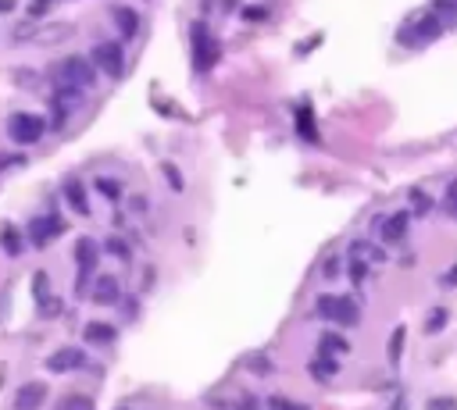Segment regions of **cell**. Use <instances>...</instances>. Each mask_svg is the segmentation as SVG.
<instances>
[{
	"instance_id": "cell-1",
	"label": "cell",
	"mask_w": 457,
	"mask_h": 410,
	"mask_svg": "<svg viewBox=\"0 0 457 410\" xmlns=\"http://www.w3.org/2000/svg\"><path fill=\"white\" fill-rule=\"evenodd\" d=\"M315 311H318V318H329V321H336L343 328H354L361 321V307L351 297H329L325 292V297H318Z\"/></svg>"
},
{
	"instance_id": "cell-2",
	"label": "cell",
	"mask_w": 457,
	"mask_h": 410,
	"mask_svg": "<svg viewBox=\"0 0 457 410\" xmlns=\"http://www.w3.org/2000/svg\"><path fill=\"white\" fill-rule=\"evenodd\" d=\"M8 132H11L15 143L29 147V143L43 139V132H47V118H39V114H29V111H15L11 118H8Z\"/></svg>"
},
{
	"instance_id": "cell-3",
	"label": "cell",
	"mask_w": 457,
	"mask_h": 410,
	"mask_svg": "<svg viewBox=\"0 0 457 410\" xmlns=\"http://www.w3.org/2000/svg\"><path fill=\"white\" fill-rule=\"evenodd\" d=\"M93 68H100L107 79H122V72H126V50H122V43H97L93 46Z\"/></svg>"
},
{
	"instance_id": "cell-4",
	"label": "cell",
	"mask_w": 457,
	"mask_h": 410,
	"mask_svg": "<svg viewBox=\"0 0 457 410\" xmlns=\"http://www.w3.org/2000/svg\"><path fill=\"white\" fill-rule=\"evenodd\" d=\"M57 82H65V86H75V89H83V86H93V79H97V68L86 61V57H65L61 65H57Z\"/></svg>"
},
{
	"instance_id": "cell-5",
	"label": "cell",
	"mask_w": 457,
	"mask_h": 410,
	"mask_svg": "<svg viewBox=\"0 0 457 410\" xmlns=\"http://www.w3.org/2000/svg\"><path fill=\"white\" fill-rule=\"evenodd\" d=\"M218 54H221V46H218V39L207 32V25H193V61H197V68L200 72H207L214 61H218Z\"/></svg>"
},
{
	"instance_id": "cell-6",
	"label": "cell",
	"mask_w": 457,
	"mask_h": 410,
	"mask_svg": "<svg viewBox=\"0 0 457 410\" xmlns=\"http://www.w3.org/2000/svg\"><path fill=\"white\" fill-rule=\"evenodd\" d=\"M65 232V221L61 218H54V214H47V218H36L32 225H29V240H32V247L36 250H43L50 240H57Z\"/></svg>"
},
{
	"instance_id": "cell-7",
	"label": "cell",
	"mask_w": 457,
	"mask_h": 410,
	"mask_svg": "<svg viewBox=\"0 0 457 410\" xmlns=\"http://www.w3.org/2000/svg\"><path fill=\"white\" fill-rule=\"evenodd\" d=\"M86 364V354L79 346H61V349H54L50 354V361H47V368L54 371V375H65V371H79Z\"/></svg>"
},
{
	"instance_id": "cell-8",
	"label": "cell",
	"mask_w": 457,
	"mask_h": 410,
	"mask_svg": "<svg viewBox=\"0 0 457 410\" xmlns=\"http://www.w3.org/2000/svg\"><path fill=\"white\" fill-rule=\"evenodd\" d=\"M50 385L47 382H25L22 389H15V410H43Z\"/></svg>"
},
{
	"instance_id": "cell-9",
	"label": "cell",
	"mask_w": 457,
	"mask_h": 410,
	"mask_svg": "<svg viewBox=\"0 0 457 410\" xmlns=\"http://www.w3.org/2000/svg\"><path fill=\"white\" fill-rule=\"evenodd\" d=\"M408 225H411V211H396V214H389V218L379 225L382 243H400V240L408 236Z\"/></svg>"
},
{
	"instance_id": "cell-10",
	"label": "cell",
	"mask_w": 457,
	"mask_h": 410,
	"mask_svg": "<svg viewBox=\"0 0 457 410\" xmlns=\"http://www.w3.org/2000/svg\"><path fill=\"white\" fill-rule=\"evenodd\" d=\"M118 300H122L118 278H114V275H97V282H93V304L111 307V304H118Z\"/></svg>"
},
{
	"instance_id": "cell-11",
	"label": "cell",
	"mask_w": 457,
	"mask_h": 410,
	"mask_svg": "<svg viewBox=\"0 0 457 410\" xmlns=\"http://www.w3.org/2000/svg\"><path fill=\"white\" fill-rule=\"evenodd\" d=\"M439 32H443V25L429 15V18H422L415 29H408V32H404V43H425V39H436Z\"/></svg>"
},
{
	"instance_id": "cell-12",
	"label": "cell",
	"mask_w": 457,
	"mask_h": 410,
	"mask_svg": "<svg viewBox=\"0 0 457 410\" xmlns=\"http://www.w3.org/2000/svg\"><path fill=\"white\" fill-rule=\"evenodd\" d=\"M83 335H86V342H93V346H111L114 342V325H107V321H90L86 328H83Z\"/></svg>"
},
{
	"instance_id": "cell-13",
	"label": "cell",
	"mask_w": 457,
	"mask_h": 410,
	"mask_svg": "<svg viewBox=\"0 0 457 410\" xmlns=\"http://www.w3.org/2000/svg\"><path fill=\"white\" fill-rule=\"evenodd\" d=\"M97 257H100V247L93 240H79L75 243V264H79V271H93Z\"/></svg>"
},
{
	"instance_id": "cell-14",
	"label": "cell",
	"mask_w": 457,
	"mask_h": 410,
	"mask_svg": "<svg viewBox=\"0 0 457 410\" xmlns=\"http://www.w3.org/2000/svg\"><path fill=\"white\" fill-rule=\"evenodd\" d=\"M0 250H4L8 257H18L25 247H22V232L15 225H0Z\"/></svg>"
},
{
	"instance_id": "cell-15",
	"label": "cell",
	"mask_w": 457,
	"mask_h": 410,
	"mask_svg": "<svg viewBox=\"0 0 457 410\" xmlns=\"http://www.w3.org/2000/svg\"><path fill=\"white\" fill-rule=\"evenodd\" d=\"M318 346H322L325 357H343V354H351V342L343 339V332H325Z\"/></svg>"
},
{
	"instance_id": "cell-16",
	"label": "cell",
	"mask_w": 457,
	"mask_h": 410,
	"mask_svg": "<svg viewBox=\"0 0 457 410\" xmlns=\"http://www.w3.org/2000/svg\"><path fill=\"white\" fill-rule=\"evenodd\" d=\"M65 200H68V207L75 211V214H90V200H86V190H83V182H68L65 186Z\"/></svg>"
},
{
	"instance_id": "cell-17",
	"label": "cell",
	"mask_w": 457,
	"mask_h": 410,
	"mask_svg": "<svg viewBox=\"0 0 457 410\" xmlns=\"http://www.w3.org/2000/svg\"><path fill=\"white\" fill-rule=\"evenodd\" d=\"M404 342H408V328H404V325H396V328L389 332V342H386V357H389V364H400Z\"/></svg>"
},
{
	"instance_id": "cell-18",
	"label": "cell",
	"mask_w": 457,
	"mask_h": 410,
	"mask_svg": "<svg viewBox=\"0 0 457 410\" xmlns=\"http://www.w3.org/2000/svg\"><path fill=\"white\" fill-rule=\"evenodd\" d=\"M111 15H114V22H118L122 36H136V32H140V15H136L133 8H114Z\"/></svg>"
},
{
	"instance_id": "cell-19",
	"label": "cell",
	"mask_w": 457,
	"mask_h": 410,
	"mask_svg": "<svg viewBox=\"0 0 457 410\" xmlns=\"http://www.w3.org/2000/svg\"><path fill=\"white\" fill-rule=\"evenodd\" d=\"M336 368H339V364H336L332 357H325V354H318V361H311V364H307V371H311L315 378H332V375H336Z\"/></svg>"
},
{
	"instance_id": "cell-20",
	"label": "cell",
	"mask_w": 457,
	"mask_h": 410,
	"mask_svg": "<svg viewBox=\"0 0 457 410\" xmlns=\"http://www.w3.org/2000/svg\"><path fill=\"white\" fill-rule=\"evenodd\" d=\"M93 186H97L107 200H122V182H118V179H107V175H104V179H97Z\"/></svg>"
},
{
	"instance_id": "cell-21",
	"label": "cell",
	"mask_w": 457,
	"mask_h": 410,
	"mask_svg": "<svg viewBox=\"0 0 457 410\" xmlns=\"http://www.w3.org/2000/svg\"><path fill=\"white\" fill-rule=\"evenodd\" d=\"M57 410H97V406H93L90 396H79V392H75V396H65Z\"/></svg>"
},
{
	"instance_id": "cell-22",
	"label": "cell",
	"mask_w": 457,
	"mask_h": 410,
	"mask_svg": "<svg viewBox=\"0 0 457 410\" xmlns=\"http://www.w3.org/2000/svg\"><path fill=\"white\" fill-rule=\"evenodd\" d=\"M297 125H300V136H304V139H318V132H315V125H311V107H300V111H297Z\"/></svg>"
},
{
	"instance_id": "cell-23",
	"label": "cell",
	"mask_w": 457,
	"mask_h": 410,
	"mask_svg": "<svg viewBox=\"0 0 457 410\" xmlns=\"http://www.w3.org/2000/svg\"><path fill=\"white\" fill-rule=\"evenodd\" d=\"M161 171H164V179L171 182V190H176V193H183V175H179V168L171 164V161H164V164H161Z\"/></svg>"
},
{
	"instance_id": "cell-24",
	"label": "cell",
	"mask_w": 457,
	"mask_h": 410,
	"mask_svg": "<svg viewBox=\"0 0 457 410\" xmlns=\"http://www.w3.org/2000/svg\"><path fill=\"white\" fill-rule=\"evenodd\" d=\"M411 207H415V214H429V207H432V200L422 193V190H411Z\"/></svg>"
},
{
	"instance_id": "cell-25",
	"label": "cell",
	"mask_w": 457,
	"mask_h": 410,
	"mask_svg": "<svg viewBox=\"0 0 457 410\" xmlns=\"http://www.w3.org/2000/svg\"><path fill=\"white\" fill-rule=\"evenodd\" d=\"M443 207H446V214L450 218H457V179L446 186V197H443Z\"/></svg>"
},
{
	"instance_id": "cell-26",
	"label": "cell",
	"mask_w": 457,
	"mask_h": 410,
	"mask_svg": "<svg viewBox=\"0 0 457 410\" xmlns=\"http://www.w3.org/2000/svg\"><path fill=\"white\" fill-rule=\"evenodd\" d=\"M425 410H457V399L453 396H432L425 403Z\"/></svg>"
},
{
	"instance_id": "cell-27",
	"label": "cell",
	"mask_w": 457,
	"mask_h": 410,
	"mask_svg": "<svg viewBox=\"0 0 457 410\" xmlns=\"http://www.w3.org/2000/svg\"><path fill=\"white\" fill-rule=\"evenodd\" d=\"M47 289H50L47 271H36V278H32V292H36V300H43V297H47Z\"/></svg>"
},
{
	"instance_id": "cell-28",
	"label": "cell",
	"mask_w": 457,
	"mask_h": 410,
	"mask_svg": "<svg viewBox=\"0 0 457 410\" xmlns=\"http://www.w3.org/2000/svg\"><path fill=\"white\" fill-rule=\"evenodd\" d=\"M50 4H54V0H32V4H29V22H39V15H47Z\"/></svg>"
},
{
	"instance_id": "cell-29",
	"label": "cell",
	"mask_w": 457,
	"mask_h": 410,
	"mask_svg": "<svg viewBox=\"0 0 457 410\" xmlns=\"http://www.w3.org/2000/svg\"><path fill=\"white\" fill-rule=\"evenodd\" d=\"M365 275H368V264H365L361 257H351V278H354V282H365Z\"/></svg>"
},
{
	"instance_id": "cell-30",
	"label": "cell",
	"mask_w": 457,
	"mask_h": 410,
	"mask_svg": "<svg viewBox=\"0 0 457 410\" xmlns=\"http://www.w3.org/2000/svg\"><path fill=\"white\" fill-rule=\"evenodd\" d=\"M443 321H446V311H432V314L425 318V332H439Z\"/></svg>"
},
{
	"instance_id": "cell-31",
	"label": "cell",
	"mask_w": 457,
	"mask_h": 410,
	"mask_svg": "<svg viewBox=\"0 0 457 410\" xmlns=\"http://www.w3.org/2000/svg\"><path fill=\"white\" fill-rule=\"evenodd\" d=\"M107 250H111L114 257H122V261H129V247H126L122 240H107Z\"/></svg>"
},
{
	"instance_id": "cell-32",
	"label": "cell",
	"mask_w": 457,
	"mask_h": 410,
	"mask_svg": "<svg viewBox=\"0 0 457 410\" xmlns=\"http://www.w3.org/2000/svg\"><path fill=\"white\" fill-rule=\"evenodd\" d=\"M43 318H54V314H61V300H47V307H39Z\"/></svg>"
},
{
	"instance_id": "cell-33",
	"label": "cell",
	"mask_w": 457,
	"mask_h": 410,
	"mask_svg": "<svg viewBox=\"0 0 457 410\" xmlns=\"http://www.w3.org/2000/svg\"><path fill=\"white\" fill-rule=\"evenodd\" d=\"M243 18L247 22H264V8H243Z\"/></svg>"
},
{
	"instance_id": "cell-34",
	"label": "cell",
	"mask_w": 457,
	"mask_h": 410,
	"mask_svg": "<svg viewBox=\"0 0 457 410\" xmlns=\"http://www.w3.org/2000/svg\"><path fill=\"white\" fill-rule=\"evenodd\" d=\"M336 275H339V257H329V261H325V275H322V278H336Z\"/></svg>"
},
{
	"instance_id": "cell-35",
	"label": "cell",
	"mask_w": 457,
	"mask_h": 410,
	"mask_svg": "<svg viewBox=\"0 0 457 410\" xmlns=\"http://www.w3.org/2000/svg\"><path fill=\"white\" fill-rule=\"evenodd\" d=\"M236 410H261V403H257V396H243Z\"/></svg>"
},
{
	"instance_id": "cell-36",
	"label": "cell",
	"mask_w": 457,
	"mask_h": 410,
	"mask_svg": "<svg viewBox=\"0 0 457 410\" xmlns=\"http://www.w3.org/2000/svg\"><path fill=\"white\" fill-rule=\"evenodd\" d=\"M453 282H457V268H450V271L443 275V285H453Z\"/></svg>"
},
{
	"instance_id": "cell-37",
	"label": "cell",
	"mask_w": 457,
	"mask_h": 410,
	"mask_svg": "<svg viewBox=\"0 0 457 410\" xmlns=\"http://www.w3.org/2000/svg\"><path fill=\"white\" fill-rule=\"evenodd\" d=\"M11 161H22V157H11V154H0V171H4Z\"/></svg>"
},
{
	"instance_id": "cell-38",
	"label": "cell",
	"mask_w": 457,
	"mask_h": 410,
	"mask_svg": "<svg viewBox=\"0 0 457 410\" xmlns=\"http://www.w3.org/2000/svg\"><path fill=\"white\" fill-rule=\"evenodd\" d=\"M15 8V0H0V11H11Z\"/></svg>"
},
{
	"instance_id": "cell-39",
	"label": "cell",
	"mask_w": 457,
	"mask_h": 410,
	"mask_svg": "<svg viewBox=\"0 0 457 410\" xmlns=\"http://www.w3.org/2000/svg\"><path fill=\"white\" fill-rule=\"evenodd\" d=\"M389 410H408V403H404V399H396V403H393Z\"/></svg>"
},
{
	"instance_id": "cell-40",
	"label": "cell",
	"mask_w": 457,
	"mask_h": 410,
	"mask_svg": "<svg viewBox=\"0 0 457 410\" xmlns=\"http://www.w3.org/2000/svg\"><path fill=\"white\" fill-rule=\"evenodd\" d=\"M221 4H225V8H236V4H240V0H221Z\"/></svg>"
}]
</instances>
